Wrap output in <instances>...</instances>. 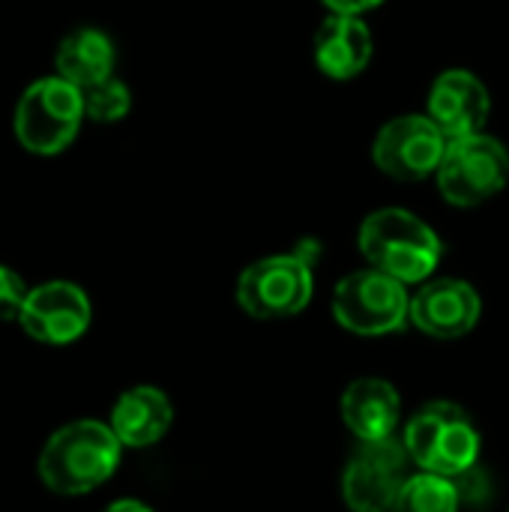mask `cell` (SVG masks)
I'll use <instances>...</instances> for the list:
<instances>
[{"label":"cell","instance_id":"6da1fadb","mask_svg":"<svg viewBox=\"0 0 509 512\" xmlns=\"http://www.w3.org/2000/svg\"><path fill=\"white\" fill-rule=\"evenodd\" d=\"M123 444L108 423L75 420L60 426L36 459L39 480L54 495H87L99 489L120 465Z\"/></svg>","mask_w":509,"mask_h":512},{"label":"cell","instance_id":"7a4b0ae2","mask_svg":"<svg viewBox=\"0 0 509 512\" xmlns=\"http://www.w3.org/2000/svg\"><path fill=\"white\" fill-rule=\"evenodd\" d=\"M357 243L363 258L375 270L405 285L426 282L441 264L444 252L435 228H429L420 216L402 207H384L366 216Z\"/></svg>","mask_w":509,"mask_h":512},{"label":"cell","instance_id":"3957f363","mask_svg":"<svg viewBox=\"0 0 509 512\" xmlns=\"http://www.w3.org/2000/svg\"><path fill=\"white\" fill-rule=\"evenodd\" d=\"M402 444L420 471L462 477L480 462L483 438L471 414L456 402H429L405 426Z\"/></svg>","mask_w":509,"mask_h":512},{"label":"cell","instance_id":"277c9868","mask_svg":"<svg viewBox=\"0 0 509 512\" xmlns=\"http://www.w3.org/2000/svg\"><path fill=\"white\" fill-rule=\"evenodd\" d=\"M318 246L300 243L294 252L270 255L249 264L237 279V303L246 315L258 321L291 318L303 312L312 300V264Z\"/></svg>","mask_w":509,"mask_h":512},{"label":"cell","instance_id":"5b68a950","mask_svg":"<svg viewBox=\"0 0 509 512\" xmlns=\"http://www.w3.org/2000/svg\"><path fill=\"white\" fill-rule=\"evenodd\" d=\"M81 87L63 81L60 75L33 81L15 105V138L24 150L36 156H54L66 150L84 120Z\"/></svg>","mask_w":509,"mask_h":512},{"label":"cell","instance_id":"8992f818","mask_svg":"<svg viewBox=\"0 0 509 512\" xmlns=\"http://www.w3.org/2000/svg\"><path fill=\"white\" fill-rule=\"evenodd\" d=\"M333 318L357 336H387L408 324L411 297L405 282L369 267L345 276L333 291Z\"/></svg>","mask_w":509,"mask_h":512},{"label":"cell","instance_id":"52a82bcc","mask_svg":"<svg viewBox=\"0 0 509 512\" xmlns=\"http://www.w3.org/2000/svg\"><path fill=\"white\" fill-rule=\"evenodd\" d=\"M509 180L507 147L486 135L474 132L465 138H453L438 168L441 195L453 207H477L495 198Z\"/></svg>","mask_w":509,"mask_h":512},{"label":"cell","instance_id":"ba28073f","mask_svg":"<svg viewBox=\"0 0 509 512\" xmlns=\"http://www.w3.org/2000/svg\"><path fill=\"white\" fill-rule=\"evenodd\" d=\"M408 450L402 441H369L354 450L342 474V498L354 512H387L408 483Z\"/></svg>","mask_w":509,"mask_h":512},{"label":"cell","instance_id":"9c48e42d","mask_svg":"<svg viewBox=\"0 0 509 512\" xmlns=\"http://www.w3.org/2000/svg\"><path fill=\"white\" fill-rule=\"evenodd\" d=\"M447 144V135L429 120V114H405L381 126L372 156L387 177L414 183L438 174Z\"/></svg>","mask_w":509,"mask_h":512},{"label":"cell","instance_id":"30bf717a","mask_svg":"<svg viewBox=\"0 0 509 512\" xmlns=\"http://www.w3.org/2000/svg\"><path fill=\"white\" fill-rule=\"evenodd\" d=\"M90 318V297L75 282L54 279L30 288L18 324L42 345H69L87 333Z\"/></svg>","mask_w":509,"mask_h":512},{"label":"cell","instance_id":"8fae6325","mask_svg":"<svg viewBox=\"0 0 509 512\" xmlns=\"http://www.w3.org/2000/svg\"><path fill=\"white\" fill-rule=\"evenodd\" d=\"M483 303L465 279H432L411 297V321L435 339H459L480 321Z\"/></svg>","mask_w":509,"mask_h":512},{"label":"cell","instance_id":"7c38bea8","mask_svg":"<svg viewBox=\"0 0 509 512\" xmlns=\"http://www.w3.org/2000/svg\"><path fill=\"white\" fill-rule=\"evenodd\" d=\"M492 111L489 87L468 69H447L429 90V120L453 138H465L483 132Z\"/></svg>","mask_w":509,"mask_h":512},{"label":"cell","instance_id":"4fadbf2b","mask_svg":"<svg viewBox=\"0 0 509 512\" xmlns=\"http://www.w3.org/2000/svg\"><path fill=\"white\" fill-rule=\"evenodd\" d=\"M342 420L360 444L387 441L402 420L399 390L384 378H360L342 393Z\"/></svg>","mask_w":509,"mask_h":512},{"label":"cell","instance_id":"5bb4252c","mask_svg":"<svg viewBox=\"0 0 509 512\" xmlns=\"http://www.w3.org/2000/svg\"><path fill=\"white\" fill-rule=\"evenodd\" d=\"M372 33L360 15H339L330 18L315 33V63L327 78L348 81L357 78L372 60Z\"/></svg>","mask_w":509,"mask_h":512},{"label":"cell","instance_id":"9a60e30c","mask_svg":"<svg viewBox=\"0 0 509 512\" xmlns=\"http://www.w3.org/2000/svg\"><path fill=\"white\" fill-rule=\"evenodd\" d=\"M174 423V405L159 387H132L111 408V429L123 447H153Z\"/></svg>","mask_w":509,"mask_h":512},{"label":"cell","instance_id":"2e32d148","mask_svg":"<svg viewBox=\"0 0 509 512\" xmlns=\"http://www.w3.org/2000/svg\"><path fill=\"white\" fill-rule=\"evenodd\" d=\"M117 51L108 33L99 27H75L69 30L57 51H54V72L75 84V87H90L114 75Z\"/></svg>","mask_w":509,"mask_h":512},{"label":"cell","instance_id":"e0dca14e","mask_svg":"<svg viewBox=\"0 0 509 512\" xmlns=\"http://www.w3.org/2000/svg\"><path fill=\"white\" fill-rule=\"evenodd\" d=\"M387 512H459V489L450 477L411 474Z\"/></svg>","mask_w":509,"mask_h":512},{"label":"cell","instance_id":"ac0fdd59","mask_svg":"<svg viewBox=\"0 0 509 512\" xmlns=\"http://www.w3.org/2000/svg\"><path fill=\"white\" fill-rule=\"evenodd\" d=\"M84 96V114L93 123H117L129 114L132 108V93L120 78H105L99 84H90L81 90Z\"/></svg>","mask_w":509,"mask_h":512},{"label":"cell","instance_id":"d6986e66","mask_svg":"<svg viewBox=\"0 0 509 512\" xmlns=\"http://www.w3.org/2000/svg\"><path fill=\"white\" fill-rule=\"evenodd\" d=\"M30 288L24 285V279L0 264V321H18L21 309L27 303Z\"/></svg>","mask_w":509,"mask_h":512},{"label":"cell","instance_id":"ffe728a7","mask_svg":"<svg viewBox=\"0 0 509 512\" xmlns=\"http://www.w3.org/2000/svg\"><path fill=\"white\" fill-rule=\"evenodd\" d=\"M384 0H324V6L330 12H339V15H363L375 6H381Z\"/></svg>","mask_w":509,"mask_h":512},{"label":"cell","instance_id":"44dd1931","mask_svg":"<svg viewBox=\"0 0 509 512\" xmlns=\"http://www.w3.org/2000/svg\"><path fill=\"white\" fill-rule=\"evenodd\" d=\"M102 512H153L147 504H141V501H132V498H123V501H114V504H108Z\"/></svg>","mask_w":509,"mask_h":512}]
</instances>
